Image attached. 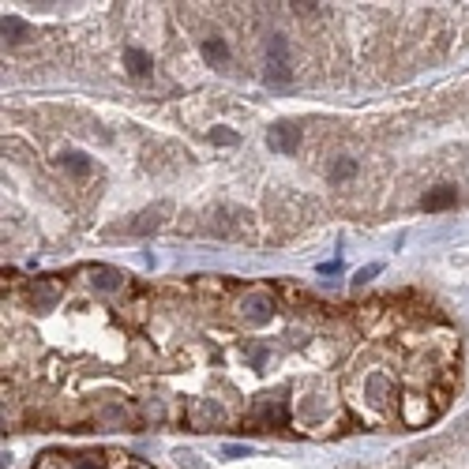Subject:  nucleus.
<instances>
[{
	"instance_id": "412c9836",
	"label": "nucleus",
	"mask_w": 469,
	"mask_h": 469,
	"mask_svg": "<svg viewBox=\"0 0 469 469\" xmlns=\"http://www.w3.org/2000/svg\"><path fill=\"white\" fill-rule=\"evenodd\" d=\"M334 270H342V259H334V263H323L319 275H334Z\"/></svg>"
},
{
	"instance_id": "6ab92c4d",
	"label": "nucleus",
	"mask_w": 469,
	"mask_h": 469,
	"mask_svg": "<svg viewBox=\"0 0 469 469\" xmlns=\"http://www.w3.org/2000/svg\"><path fill=\"white\" fill-rule=\"evenodd\" d=\"M177 462H180L184 469H203V462H195L192 451H177Z\"/></svg>"
},
{
	"instance_id": "20e7f679",
	"label": "nucleus",
	"mask_w": 469,
	"mask_h": 469,
	"mask_svg": "<svg viewBox=\"0 0 469 469\" xmlns=\"http://www.w3.org/2000/svg\"><path fill=\"white\" fill-rule=\"evenodd\" d=\"M222 406L218 402H199V409L192 413V424H195V432H211V428H218L222 424Z\"/></svg>"
},
{
	"instance_id": "f8f14e48",
	"label": "nucleus",
	"mask_w": 469,
	"mask_h": 469,
	"mask_svg": "<svg viewBox=\"0 0 469 469\" xmlns=\"http://www.w3.org/2000/svg\"><path fill=\"white\" fill-rule=\"evenodd\" d=\"M256 421L263 424V428H278V424L286 421V409L275 406V402H263V406H259V413H256Z\"/></svg>"
},
{
	"instance_id": "9d476101",
	"label": "nucleus",
	"mask_w": 469,
	"mask_h": 469,
	"mask_svg": "<svg viewBox=\"0 0 469 469\" xmlns=\"http://www.w3.org/2000/svg\"><path fill=\"white\" fill-rule=\"evenodd\" d=\"M124 64H128V72H132V75H150V68H154L150 53H143V49H128L124 53Z\"/></svg>"
},
{
	"instance_id": "0eeeda50",
	"label": "nucleus",
	"mask_w": 469,
	"mask_h": 469,
	"mask_svg": "<svg viewBox=\"0 0 469 469\" xmlns=\"http://www.w3.org/2000/svg\"><path fill=\"white\" fill-rule=\"evenodd\" d=\"M91 282H94V289H105V293L124 286L121 270H113V267H91Z\"/></svg>"
},
{
	"instance_id": "423d86ee",
	"label": "nucleus",
	"mask_w": 469,
	"mask_h": 469,
	"mask_svg": "<svg viewBox=\"0 0 469 469\" xmlns=\"http://www.w3.org/2000/svg\"><path fill=\"white\" fill-rule=\"evenodd\" d=\"M203 60L206 64H214V68H222V64H229V46H225V38H203Z\"/></svg>"
},
{
	"instance_id": "9b49d317",
	"label": "nucleus",
	"mask_w": 469,
	"mask_h": 469,
	"mask_svg": "<svg viewBox=\"0 0 469 469\" xmlns=\"http://www.w3.org/2000/svg\"><path fill=\"white\" fill-rule=\"evenodd\" d=\"M161 214H166V206H154V211L139 214V222H132V233H136V237H147V233H154V229L161 225Z\"/></svg>"
},
{
	"instance_id": "2eb2a0df",
	"label": "nucleus",
	"mask_w": 469,
	"mask_h": 469,
	"mask_svg": "<svg viewBox=\"0 0 469 469\" xmlns=\"http://www.w3.org/2000/svg\"><path fill=\"white\" fill-rule=\"evenodd\" d=\"M357 173V161L353 158H342V161H334L331 166V180H349Z\"/></svg>"
},
{
	"instance_id": "7ed1b4c3",
	"label": "nucleus",
	"mask_w": 469,
	"mask_h": 469,
	"mask_svg": "<svg viewBox=\"0 0 469 469\" xmlns=\"http://www.w3.org/2000/svg\"><path fill=\"white\" fill-rule=\"evenodd\" d=\"M267 143H270V150H278V154H293V150L300 147V128L282 121V124H275L267 132Z\"/></svg>"
},
{
	"instance_id": "dca6fc26",
	"label": "nucleus",
	"mask_w": 469,
	"mask_h": 469,
	"mask_svg": "<svg viewBox=\"0 0 469 469\" xmlns=\"http://www.w3.org/2000/svg\"><path fill=\"white\" fill-rule=\"evenodd\" d=\"M102 465H105V462H102L98 454H79V458L72 462V469H102Z\"/></svg>"
},
{
	"instance_id": "f03ea898",
	"label": "nucleus",
	"mask_w": 469,
	"mask_h": 469,
	"mask_svg": "<svg viewBox=\"0 0 469 469\" xmlns=\"http://www.w3.org/2000/svg\"><path fill=\"white\" fill-rule=\"evenodd\" d=\"M241 319L252 323V326H263L275 319V300L267 297V293H248L241 300Z\"/></svg>"
},
{
	"instance_id": "ddd939ff",
	"label": "nucleus",
	"mask_w": 469,
	"mask_h": 469,
	"mask_svg": "<svg viewBox=\"0 0 469 469\" xmlns=\"http://www.w3.org/2000/svg\"><path fill=\"white\" fill-rule=\"evenodd\" d=\"M0 30H4V41H23L27 38V23L23 19H15V15H4V23H0Z\"/></svg>"
},
{
	"instance_id": "f257e3e1",
	"label": "nucleus",
	"mask_w": 469,
	"mask_h": 469,
	"mask_svg": "<svg viewBox=\"0 0 469 469\" xmlns=\"http://www.w3.org/2000/svg\"><path fill=\"white\" fill-rule=\"evenodd\" d=\"M267 75L278 83L289 79V41L282 34H270V41H267Z\"/></svg>"
},
{
	"instance_id": "1a4fd4ad",
	"label": "nucleus",
	"mask_w": 469,
	"mask_h": 469,
	"mask_svg": "<svg viewBox=\"0 0 469 469\" xmlns=\"http://www.w3.org/2000/svg\"><path fill=\"white\" fill-rule=\"evenodd\" d=\"M60 166L72 173V177H91L94 166H91V158L79 154V150H68V154H60Z\"/></svg>"
},
{
	"instance_id": "6e6552de",
	"label": "nucleus",
	"mask_w": 469,
	"mask_h": 469,
	"mask_svg": "<svg viewBox=\"0 0 469 469\" xmlns=\"http://www.w3.org/2000/svg\"><path fill=\"white\" fill-rule=\"evenodd\" d=\"M60 297V286H53V282H34L30 286V304L34 308H49V304H57Z\"/></svg>"
},
{
	"instance_id": "4468645a",
	"label": "nucleus",
	"mask_w": 469,
	"mask_h": 469,
	"mask_svg": "<svg viewBox=\"0 0 469 469\" xmlns=\"http://www.w3.org/2000/svg\"><path fill=\"white\" fill-rule=\"evenodd\" d=\"M387 395H390V383H387V379L379 376V372L368 376V398H372V402H383Z\"/></svg>"
},
{
	"instance_id": "aec40b11",
	"label": "nucleus",
	"mask_w": 469,
	"mask_h": 469,
	"mask_svg": "<svg viewBox=\"0 0 469 469\" xmlns=\"http://www.w3.org/2000/svg\"><path fill=\"white\" fill-rule=\"evenodd\" d=\"M222 454H225V458H248V447H237V443H229Z\"/></svg>"
},
{
	"instance_id": "a211bd4d",
	"label": "nucleus",
	"mask_w": 469,
	"mask_h": 469,
	"mask_svg": "<svg viewBox=\"0 0 469 469\" xmlns=\"http://www.w3.org/2000/svg\"><path fill=\"white\" fill-rule=\"evenodd\" d=\"M379 270H383V267H379V263H372V267H364V270H361V275H357V278H353V286H364V282H372V278L379 275Z\"/></svg>"
},
{
	"instance_id": "f3484780",
	"label": "nucleus",
	"mask_w": 469,
	"mask_h": 469,
	"mask_svg": "<svg viewBox=\"0 0 469 469\" xmlns=\"http://www.w3.org/2000/svg\"><path fill=\"white\" fill-rule=\"evenodd\" d=\"M211 139H214L218 147H237V136H233V132H225V128H214Z\"/></svg>"
},
{
	"instance_id": "39448f33",
	"label": "nucleus",
	"mask_w": 469,
	"mask_h": 469,
	"mask_svg": "<svg viewBox=\"0 0 469 469\" xmlns=\"http://www.w3.org/2000/svg\"><path fill=\"white\" fill-rule=\"evenodd\" d=\"M458 203V188L454 184H440V188H432L424 195V211H447V206Z\"/></svg>"
}]
</instances>
